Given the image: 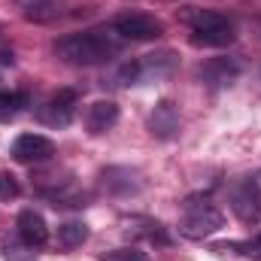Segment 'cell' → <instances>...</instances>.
I'll use <instances>...</instances> for the list:
<instances>
[{"label":"cell","mask_w":261,"mask_h":261,"mask_svg":"<svg viewBox=\"0 0 261 261\" xmlns=\"http://www.w3.org/2000/svg\"><path fill=\"white\" fill-rule=\"evenodd\" d=\"M122 49V37L110 28V31H85V34H70L55 43V55L64 58L67 64H82L94 67L110 61L113 55H119Z\"/></svg>","instance_id":"obj_1"},{"label":"cell","mask_w":261,"mask_h":261,"mask_svg":"<svg viewBox=\"0 0 261 261\" xmlns=\"http://www.w3.org/2000/svg\"><path fill=\"white\" fill-rule=\"evenodd\" d=\"M225 228V216L219 206H213L210 200H186L182 203V222H179V234L189 240H203L216 231Z\"/></svg>","instance_id":"obj_2"},{"label":"cell","mask_w":261,"mask_h":261,"mask_svg":"<svg viewBox=\"0 0 261 261\" xmlns=\"http://www.w3.org/2000/svg\"><path fill=\"white\" fill-rule=\"evenodd\" d=\"M176 70V55L173 52H158V55H146L128 64L119 67L116 73V85H140V82H152V79H164Z\"/></svg>","instance_id":"obj_3"},{"label":"cell","mask_w":261,"mask_h":261,"mask_svg":"<svg viewBox=\"0 0 261 261\" xmlns=\"http://www.w3.org/2000/svg\"><path fill=\"white\" fill-rule=\"evenodd\" d=\"M231 210L243 225L261 222V179H243L231 192Z\"/></svg>","instance_id":"obj_4"},{"label":"cell","mask_w":261,"mask_h":261,"mask_svg":"<svg viewBox=\"0 0 261 261\" xmlns=\"http://www.w3.org/2000/svg\"><path fill=\"white\" fill-rule=\"evenodd\" d=\"M113 31L122 37V40H134V43H146V40H158L164 34L161 21H155L152 15H143V12H128V15H119L113 21Z\"/></svg>","instance_id":"obj_5"},{"label":"cell","mask_w":261,"mask_h":261,"mask_svg":"<svg viewBox=\"0 0 261 261\" xmlns=\"http://www.w3.org/2000/svg\"><path fill=\"white\" fill-rule=\"evenodd\" d=\"M73 116H76V91H70V88H61V91H55L49 100H43V107L37 110V119L43 122V125H49V128H64L73 122Z\"/></svg>","instance_id":"obj_6"},{"label":"cell","mask_w":261,"mask_h":261,"mask_svg":"<svg viewBox=\"0 0 261 261\" xmlns=\"http://www.w3.org/2000/svg\"><path fill=\"white\" fill-rule=\"evenodd\" d=\"M55 155V143L43 134H21L12 143V158L24 161V164H37V161H49Z\"/></svg>","instance_id":"obj_7"},{"label":"cell","mask_w":261,"mask_h":261,"mask_svg":"<svg viewBox=\"0 0 261 261\" xmlns=\"http://www.w3.org/2000/svg\"><path fill=\"white\" fill-rule=\"evenodd\" d=\"M149 130L158 140H173L179 134V110H176L173 100L155 103V110L149 113Z\"/></svg>","instance_id":"obj_8"},{"label":"cell","mask_w":261,"mask_h":261,"mask_svg":"<svg viewBox=\"0 0 261 261\" xmlns=\"http://www.w3.org/2000/svg\"><path fill=\"white\" fill-rule=\"evenodd\" d=\"M18 237L28 249H43L49 243V228H46V219L34 210H24L18 216Z\"/></svg>","instance_id":"obj_9"},{"label":"cell","mask_w":261,"mask_h":261,"mask_svg":"<svg viewBox=\"0 0 261 261\" xmlns=\"http://www.w3.org/2000/svg\"><path fill=\"white\" fill-rule=\"evenodd\" d=\"M103 189L110 192V195H137L140 189H143V179H140V173L137 170H130V167H110L107 173H103Z\"/></svg>","instance_id":"obj_10"},{"label":"cell","mask_w":261,"mask_h":261,"mask_svg":"<svg viewBox=\"0 0 261 261\" xmlns=\"http://www.w3.org/2000/svg\"><path fill=\"white\" fill-rule=\"evenodd\" d=\"M237 76H240V64L231 61V58H216V61H210V64L200 67V79H203L206 85H213V88L231 85Z\"/></svg>","instance_id":"obj_11"},{"label":"cell","mask_w":261,"mask_h":261,"mask_svg":"<svg viewBox=\"0 0 261 261\" xmlns=\"http://www.w3.org/2000/svg\"><path fill=\"white\" fill-rule=\"evenodd\" d=\"M116 122H119V107L113 100H94L85 113V125L91 134H107Z\"/></svg>","instance_id":"obj_12"},{"label":"cell","mask_w":261,"mask_h":261,"mask_svg":"<svg viewBox=\"0 0 261 261\" xmlns=\"http://www.w3.org/2000/svg\"><path fill=\"white\" fill-rule=\"evenodd\" d=\"M234 28H231V21H225V24H216V28H203V31H192V43L195 46H206V49H225V46H231L234 43Z\"/></svg>","instance_id":"obj_13"},{"label":"cell","mask_w":261,"mask_h":261,"mask_svg":"<svg viewBox=\"0 0 261 261\" xmlns=\"http://www.w3.org/2000/svg\"><path fill=\"white\" fill-rule=\"evenodd\" d=\"M85 240H88V225H85V222L70 219V222H64V225L58 228V243H61L64 249H76V246H82Z\"/></svg>","instance_id":"obj_14"},{"label":"cell","mask_w":261,"mask_h":261,"mask_svg":"<svg viewBox=\"0 0 261 261\" xmlns=\"http://www.w3.org/2000/svg\"><path fill=\"white\" fill-rule=\"evenodd\" d=\"M182 21H186L192 31H203V28L225 24L228 18H225V15H219V12H213V9H189V12H182Z\"/></svg>","instance_id":"obj_15"},{"label":"cell","mask_w":261,"mask_h":261,"mask_svg":"<svg viewBox=\"0 0 261 261\" xmlns=\"http://www.w3.org/2000/svg\"><path fill=\"white\" fill-rule=\"evenodd\" d=\"M28 103V97L24 94H9V91H0V122H12L18 113H21V107Z\"/></svg>","instance_id":"obj_16"},{"label":"cell","mask_w":261,"mask_h":261,"mask_svg":"<svg viewBox=\"0 0 261 261\" xmlns=\"http://www.w3.org/2000/svg\"><path fill=\"white\" fill-rule=\"evenodd\" d=\"M100 261H149V258H146V252L137 249V246H119V249L103 252Z\"/></svg>","instance_id":"obj_17"},{"label":"cell","mask_w":261,"mask_h":261,"mask_svg":"<svg viewBox=\"0 0 261 261\" xmlns=\"http://www.w3.org/2000/svg\"><path fill=\"white\" fill-rule=\"evenodd\" d=\"M18 195H21L18 179H15L9 170H0V200H15Z\"/></svg>","instance_id":"obj_18"},{"label":"cell","mask_w":261,"mask_h":261,"mask_svg":"<svg viewBox=\"0 0 261 261\" xmlns=\"http://www.w3.org/2000/svg\"><path fill=\"white\" fill-rule=\"evenodd\" d=\"M231 249H240L243 255H249V258L261 261V234H258V237H252V240H246V243H234Z\"/></svg>","instance_id":"obj_19"},{"label":"cell","mask_w":261,"mask_h":261,"mask_svg":"<svg viewBox=\"0 0 261 261\" xmlns=\"http://www.w3.org/2000/svg\"><path fill=\"white\" fill-rule=\"evenodd\" d=\"M0 64H12V52L3 49V52H0Z\"/></svg>","instance_id":"obj_20"}]
</instances>
